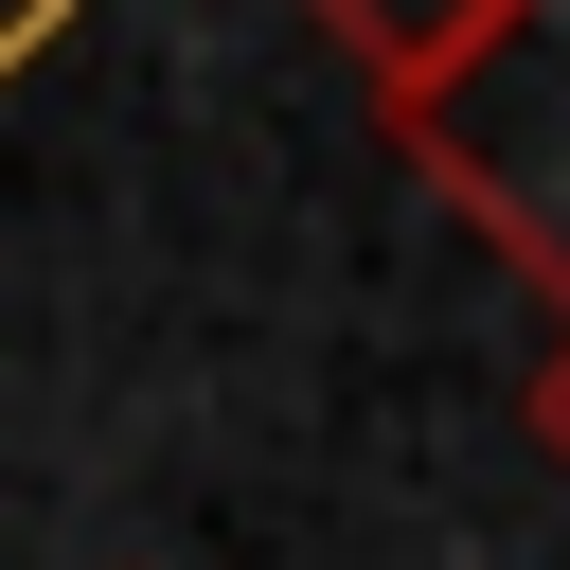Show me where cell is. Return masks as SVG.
Returning a JSON list of instances; mask_svg holds the SVG:
<instances>
[{
  "instance_id": "cell-1",
  "label": "cell",
  "mask_w": 570,
  "mask_h": 570,
  "mask_svg": "<svg viewBox=\"0 0 570 570\" xmlns=\"http://www.w3.org/2000/svg\"><path fill=\"white\" fill-rule=\"evenodd\" d=\"M374 125H392V160H410L517 285H552V321H570V0H481L428 71L374 89Z\"/></svg>"
},
{
  "instance_id": "cell-3",
  "label": "cell",
  "mask_w": 570,
  "mask_h": 570,
  "mask_svg": "<svg viewBox=\"0 0 570 570\" xmlns=\"http://www.w3.org/2000/svg\"><path fill=\"white\" fill-rule=\"evenodd\" d=\"M534 445L570 463V321H552V356H534Z\"/></svg>"
},
{
  "instance_id": "cell-2",
  "label": "cell",
  "mask_w": 570,
  "mask_h": 570,
  "mask_svg": "<svg viewBox=\"0 0 570 570\" xmlns=\"http://www.w3.org/2000/svg\"><path fill=\"white\" fill-rule=\"evenodd\" d=\"M303 18H321V36H338V53L374 71V89H392V71H428V53H445V36L481 18V0H303Z\"/></svg>"
}]
</instances>
